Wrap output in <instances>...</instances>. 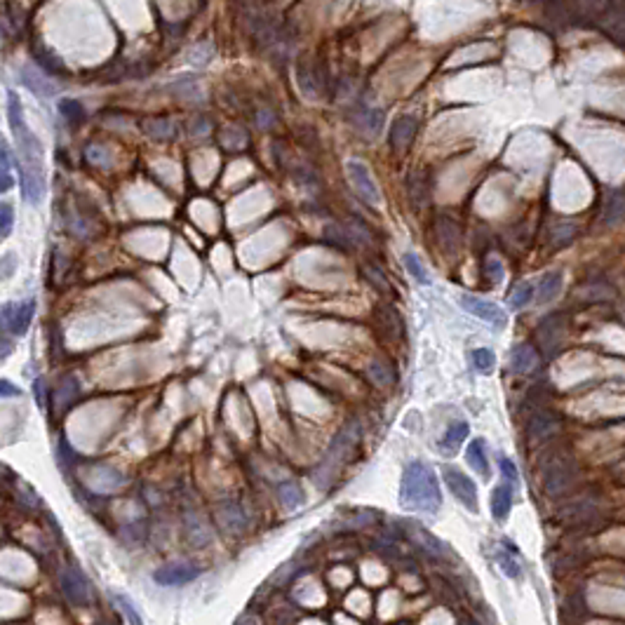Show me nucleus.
Wrapping results in <instances>:
<instances>
[{"mask_svg":"<svg viewBox=\"0 0 625 625\" xmlns=\"http://www.w3.org/2000/svg\"><path fill=\"white\" fill-rule=\"evenodd\" d=\"M562 290V273H547V276L538 283L536 290V301L538 304H550Z\"/></svg>","mask_w":625,"mask_h":625,"instance_id":"nucleus-17","label":"nucleus"},{"mask_svg":"<svg viewBox=\"0 0 625 625\" xmlns=\"http://www.w3.org/2000/svg\"><path fill=\"white\" fill-rule=\"evenodd\" d=\"M59 586H61V593H64L66 600L75 604V607H87V604L92 602V586H89V581L82 576L80 569H75V567L61 569Z\"/></svg>","mask_w":625,"mask_h":625,"instance_id":"nucleus-4","label":"nucleus"},{"mask_svg":"<svg viewBox=\"0 0 625 625\" xmlns=\"http://www.w3.org/2000/svg\"><path fill=\"white\" fill-rule=\"evenodd\" d=\"M510 508H512V489L501 484V487L491 491V512H494V519L505 522L510 515Z\"/></svg>","mask_w":625,"mask_h":625,"instance_id":"nucleus-16","label":"nucleus"},{"mask_svg":"<svg viewBox=\"0 0 625 625\" xmlns=\"http://www.w3.org/2000/svg\"><path fill=\"white\" fill-rule=\"evenodd\" d=\"M146 132L153 137V139H170L174 137V125L170 120H149L146 123Z\"/></svg>","mask_w":625,"mask_h":625,"instance_id":"nucleus-29","label":"nucleus"},{"mask_svg":"<svg viewBox=\"0 0 625 625\" xmlns=\"http://www.w3.org/2000/svg\"><path fill=\"white\" fill-rule=\"evenodd\" d=\"M473 362L480 374H491V369H494V364H496V355L491 353L489 348H477L473 353Z\"/></svg>","mask_w":625,"mask_h":625,"instance_id":"nucleus-27","label":"nucleus"},{"mask_svg":"<svg viewBox=\"0 0 625 625\" xmlns=\"http://www.w3.org/2000/svg\"><path fill=\"white\" fill-rule=\"evenodd\" d=\"M400 505L416 515H438L442 508V494L431 466L414 461L404 468L400 480Z\"/></svg>","mask_w":625,"mask_h":625,"instance_id":"nucleus-2","label":"nucleus"},{"mask_svg":"<svg viewBox=\"0 0 625 625\" xmlns=\"http://www.w3.org/2000/svg\"><path fill=\"white\" fill-rule=\"evenodd\" d=\"M367 273H369V276H376V268H369ZM378 283H381V290H383V292H388V290H390L388 283H385V278H378Z\"/></svg>","mask_w":625,"mask_h":625,"instance_id":"nucleus-40","label":"nucleus"},{"mask_svg":"<svg viewBox=\"0 0 625 625\" xmlns=\"http://www.w3.org/2000/svg\"><path fill=\"white\" fill-rule=\"evenodd\" d=\"M501 470H503V477L508 482H512L517 487L519 484V473H517V468H515V463H512L510 459H501Z\"/></svg>","mask_w":625,"mask_h":625,"instance_id":"nucleus-35","label":"nucleus"},{"mask_svg":"<svg viewBox=\"0 0 625 625\" xmlns=\"http://www.w3.org/2000/svg\"><path fill=\"white\" fill-rule=\"evenodd\" d=\"M538 364V353L533 350L529 343H519V346L512 348L510 353V369L517 371V374H529V371L536 369Z\"/></svg>","mask_w":625,"mask_h":625,"instance_id":"nucleus-12","label":"nucleus"},{"mask_svg":"<svg viewBox=\"0 0 625 625\" xmlns=\"http://www.w3.org/2000/svg\"><path fill=\"white\" fill-rule=\"evenodd\" d=\"M555 428H557V421H555L552 414H538V416H533V423L529 428L531 438H545L547 433H552Z\"/></svg>","mask_w":625,"mask_h":625,"instance_id":"nucleus-22","label":"nucleus"},{"mask_svg":"<svg viewBox=\"0 0 625 625\" xmlns=\"http://www.w3.org/2000/svg\"><path fill=\"white\" fill-rule=\"evenodd\" d=\"M59 113L66 118L68 123H80L82 118H85V109L80 106V101L75 99H61L59 101Z\"/></svg>","mask_w":625,"mask_h":625,"instance_id":"nucleus-25","label":"nucleus"},{"mask_svg":"<svg viewBox=\"0 0 625 625\" xmlns=\"http://www.w3.org/2000/svg\"><path fill=\"white\" fill-rule=\"evenodd\" d=\"M12 163H15V158H12L10 144L5 142L3 135H0V167H3V170H10Z\"/></svg>","mask_w":625,"mask_h":625,"instance_id":"nucleus-34","label":"nucleus"},{"mask_svg":"<svg viewBox=\"0 0 625 625\" xmlns=\"http://www.w3.org/2000/svg\"><path fill=\"white\" fill-rule=\"evenodd\" d=\"M369 376H371V381L378 383V385L395 383V371L390 369V364H385L381 360H374L369 364Z\"/></svg>","mask_w":625,"mask_h":625,"instance_id":"nucleus-20","label":"nucleus"},{"mask_svg":"<svg viewBox=\"0 0 625 625\" xmlns=\"http://www.w3.org/2000/svg\"><path fill=\"white\" fill-rule=\"evenodd\" d=\"M113 597V602L118 604V607H120V611L125 614V621L128 623H142V616H139V611H137V607L135 604L130 602V597H125V595H111Z\"/></svg>","mask_w":625,"mask_h":625,"instance_id":"nucleus-30","label":"nucleus"},{"mask_svg":"<svg viewBox=\"0 0 625 625\" xmlns=\"http://www.w3.org/2000/svg\"><path fill=\"white\" fill-rule=\"evenodd\" d=\"M402 524H404V529L409 531V538L416 540V543L423 547L426 552H431L433 557H445V555H447V545L442 543L440 538H435L433 533L426 529V526L411 522V519H404Z\"/></svg>","mask_w":625,"mask_h":625,"instance_id":"nucleus-9","label":"nucleus"},{"mask_svg":"<svg viewBox=\"0 0 625 625\" xmlns=\"http://www.w3.org/2000/svg\"><path fill=\"white\" fill-rule=\"evenodd\" d=\"M12 186H15V177L10 174V170H3V167H0V195L8 193Z\"/></svg>","mask_w":625,"mask_h":625,"instance_id":"nucleus-37","label":"nucleus"},{"mask_svg":"<svg viewBox=\"0 0 625 625\" xmlns=\"http://www.w3.org/2000/svg\"><path fill=\"white\" fill-rule=\"evenodd\" d=\"M484 268H487V276H489L491 283H496V285L503 283V264L498 261V259H489Z\"/></svg>","mask_w":625,"mask_h":625,"instance_id":"nucleus-33","label":"nucleus"},{"mask_svg":"<svg viewBox=\"0 0 625 625\" xmlns=\"http://www.w3.org/2000/svg\"><path fill=\"white\" fill-rule=\"evenodd\" d=\"M442 475H445L447 487L452 489V494L456 496V501H461L470 512L480 510V501H477V487H475V482L470 480L466 473H461V470L447 466V468H442Z\"/></svg>","mask_w":625,"mask_h":625,"instance_id":"nucleus-5","label":"nucleus"},{"mask_svg":"<svg viewBox=\"0 0 625 625\" xmlns=\"http://www.w3.org/2000/svg\"><path fill=\"white\" fill-rule=\"evenodd\" d=\"M15 226V207L10 202H0V242H5Z\"/></svg>","mask_w":625,"mask_h":625,"instance_id":"nucleus-24","label":"nucleus"},{"mask_svg":"<svg viewBox=\"0 0 625 625\" xmlns=\"http://www.w3.org/2000/svg\"><path fill=\"white\" fill-rule=\"evenodd\" d=\"M468 433H470V426L466 423V421H454V423L447 428V433L442 435L438 449L447 456L456 454L459 452V447L468 440Z\"/></svg>","mask_w":625,"mask_h":625,"instance_id":"nucleus-11","label":"nucleus"},{"mask_svg":"<svg viewBox=\"0 0 625 625\" xmlns=\"http://www.w3.org/2000/svg\"><path fill=\"white\" fill-rule=\"evenodd\" d=\"M8 120L10 130L15 135L19 160V184H22L24 200L31 205H38L45 198V167H43V144L38 142V137L33 135L31 128L24 120V109L19 101L17 92H8Z\"/></svg>","mask_w":625,"mask_h":625,"instance_id":"nucleus-1","label":"nucleus"},{"mask_svg":"<svg viewBox=\"0 0 625 625\" xmlns=\"http://www.w3.org/2000/svg\"><path fill=\"white\" fill-rule=\"evenodd\" d=\"M466 461H468V466L473 468L477 475L489 477L491 470H489V459H487V445H484L482 438H477V440H473L468 445Z\"/></svg>","mask_w":625,"mask_h":625,"instance_id":"nucleus-14","label":"nucleus"},{"mask_svg":"<svg viewBox=\"0 0 625 625\" xmlns=\"http://www.w3.org/2000/svg\"><path fill=\"white\" fill-rule=\"evenodd\" d=\"M576 235V226H571V223H562V226L552 233V245H567L571 242Z\"/></svg>","mask_w":625,"mask_h":625,"instance_id":"nucleus-31","label":"nucleus"},{"mask_svg":"<svg viewBox=\"0 0 625 625\" xmlns=\"http://www.w3.org/2000/svg\"><path fill=\"white\" fill-rule=\"evenodd\" d=\"M402 264L407 266V271H409V276L416 280V283L421 285H428L431 283V278H428V273L423 268V264L419 261L416 254H411V252H407V254H402Z\"/></svg>","mask_w":625,"mask_h":625,"instance_id":"nucleus-23","label":"nucleus"},{"mask_svg":"<svg viewBox=\"0 0 625 625\" xmlns=\"http://www.w3.org/2000/svg\"><path fill=\"white\" fill-rule=\"evenodd\" d=\"M19 395H22V390H19L15 383L0 378V397H19Z\"/></svg>","mask_w":625,"mask_h":625,"instance_id":"nucleus-36","label":"nucleus"},{"mask_svg":"<svg viewBox=\"0 0 625 625\" xmlns=\"http://www.w3.org/2000/svg\"><path fill=\"white\" fill-rule=\"evenodd\" d=\"M531 297H533V285L519 283L515 287V292L510 294V308H515V311H517V308H524L531 301Z\"/></svg>","mask_w":625,"mask_h":625,"instance_id":"nucleus-28","label":"nucleus"},{"mask_svg":"<svg viewBox=\"0 0 625 625\" xmlns=\"http://www.w3.org/2000/svg\"><path fill=\"white\" fill-rule=\"evenodd\" d=\"M461 306L466 308L470 315H475V318L489 322V325L494 327V329H505V327H508V313H505L503 308H498L496 304H491V301H487V299L463 294V297H461Z\"/></svg>","mask_w":625,"mask_h":625,"instance_id":"nucleus-7","label":"nucleus"},{"mask_svg":"<svg viewBox=\"0 0 625 625\" xmlns=\"http://www.w3.org/2000/svg\"><path fill=\"white\" fill-rule=\"evenodd\" d=\"M438 240H440L442 247H445L447 254H456V252H459L461 226L452 219V216L440 214V219H438Z\"/></svg>","mask_w":625,"mask_h":625,"instance_id":"nucleus-10","label":"nucleus"},{"mask_svg":"<svg viewBox=\"0 0 625 625\" xmlns=\"http://www.w3.org/2000/svg\"><path fill=\"white\" fill-rule=\"evenodd\" d=\"M280 498H283L287 508H297V505L304 501V491L299 489L297 482H285L283 487H280Z\"/></svg>","mask_w":625,"mask_h":625,"instance_id":"nucleus-26","label":"nucleus"},{"mask_svg":"<svg viewBox=\"0 0 625 625\" xmlns=\"http://www.w3.org/2000/svg\"><path fill=\"white\" fill-rule=\"evenodd\" d=\"M416 120H414L411 116H402V118H397L395 120V125H392V130H390V144H392V149H407V146L411 144V139H414V135H416Z\"/></svg>","mask_w":625,"mask_h":625,"instance_id":"nucleus-13","label":"nucleus"},{"mask_svg":"<svg viewBox=\"0 0 625 625\" xmlns=\"http://www.w3.org/2000/svg\"><path fill=\"white\" fill-rule=\"evenodd\" d=\"M623 219V195L621 193H614L609 195L607 200V207H604V223H609V226H616L618 221Z\"/></svg>","mask_w":625,"mask_h":625,"instance_id":"nucleus-21","label":"nucleus"},{"mask_svg":"<svg viewBox=\"0 0 625 625\" xmlns=\"http://www.w3.org/2000/svg\"><path fill=\"white\" fill-rule=\"evenodd\" d=\"M22 82L36 97H52V94H57V87H54L52 82L45 78V75H40V73L33 71L31 66H24L22 68Z\"/></svg>","mask_w":625,"mask_h":625,"instance_id":"nucleus-15","label":"nucleus"},{"mask_svg":"<svg viewBox=\"0 0 625 625\" xmlns=\"http://www.w3.org/2000/svg\"><path fill=\"white\" fill-rule=\"evenodd\" d=\"M33 392H36L38 407H45V381H43V378H36V383H33Z\"/></svg>","mask_w":625,"mask_h":625,"instance_id":"nucleus-39","label":"nucleus"},{"mask_svg":"<svg viewBox=\"0 0 625 625\" xmlns=\"http://www.w3.org/2000/svg\"><path fill=\"white\" fill-rule=\"evenodd\" d=\"M200 576V569L195 564H188V562H172V564L160 567L156 574H153V581L158 586L165 588H174V586H186V583L195 581Z\"/></svg>","mask_w":625,"mask_h":625,"instance_id":"nucleus-8","label":"nucleus"},{"mask_svg":"<svg viewBox=\"0 0 625 625\" xmlns=\"http://www.w3.org/2000/svg\"><path fill=\"white\" fill-rule=\"evenodd\" d=\"M346 172H348L350 184H353V188H355V193L360 195L367 205L376 207L378 202H381V193H378V186L374 184V179H371L369 167L360 163V160H348Z\"/></svg>","mask_w":625,"mask_h":625,"instance_id":"nucleus-6","label":"nucleus"},{"mask_svg":"<svg viewBox=\"0 0 625 625\" xmlns=\"http://www.w3.org/2000/svg\"><path fill=\"white\" fill-rule=\"evenodd\" d=\"M33 315H36V301L33 299L19 301V304H5L3 311H0V332L24 336L29 332Z\"/></svg>","mask_w":625,"mask_h":625,"instance_id":"nucleus-3","label":"nucleus"},{"mask_svg":"<svg viewBox=\"0 0 625 625\" xmlns=\"http://www.w3.org/2000/svg\"><path fill=\"white\" fill-rule=\"evenodd\" d=\"M517 550L505 552V550H496V564L501 567V571L508 576V578H519L522 576V564L515 557Z\"/></svg>","mask_w":625,"mask_h":625,"instance_id":"nucleus-19","label":"nucleus"},{"mask_svg":"<svg viewBox=\"0 0 625 625\" xmlns=\"http://www.w3.org/2000/svg\"><path fill=\"white\" fill-rule=\"evenodd\" d=\"M78 390H80L78 381H75L73 376H66V378H64V383H61L59 388H57V402H59V409H68V407H71V404L75 402V397H78Z\"/></svg>","mask_w":625,"mask_h":625,"instance_id":"nucleus-18","label":"nucleus"},{"mask_svg":"<svg viewBox=\"0 0 625 625\" xmlns=\"http://www.w3.org/2000/svg\"><path fill=\"white\" fill-rule=\"evenodd\" d=\"M12 350H15V346H12V341L5 336V332H0V360H5Z\"/></svg>","mask_w":625,"mask_h":625,"instance_id":"nucleus-38","label":"nucleus"},{"mask_svg":"<svg viewBox=\"0 0 625 625\" xmlns=\"http://www.w3.org/2000/svg\"><path fill=\"white\" fill-rule=\"evenodd\" d=\"M17 271V256L15 254H5L0 259V280H8L15 276Z\"/></svg>","mask_w":625,"mask_h":625,"instance_id":"nucleus-32","label":"nucleus"}]
</instances>
